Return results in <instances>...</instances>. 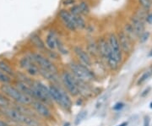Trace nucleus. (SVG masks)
<instances>
[{
  "label": "nucleus",
  "mask_w": 152,
  "mask_h": 126,
  "mask_svg": "<svg viewBox=\"0 0 152 126\" xmlns=\"http://www.w3.org/2000/svg\"><path fill=\"white\" fill-rule=\"evenodd\" d=\"M80 13L83 15H88L90 14V7L88 5V3L86 1H81L80 2V3L78 4Z\"/></svg>",
  "instance_id": "6ab92c4d"
},
{
  "label": "nucleus",
  "mask_w": 152,
  "mask_h": 126,
  "mask_svg": "<svg viewBox=\"0 0 152 126\" xmlns=\"http://www.w3.org/2000/svg\"><path fill=\"white\" fill-rule=\"evenodd\" d=\"M30 59H32V61L36 63L38 68L46 69L47 71H50L53 74H57L59 73V69L58 67L53 63L47 57L44 56L43 54L40 53H33L30 55Z\"/></svg>",
  "instance_id": "7ed1b4c3"
},
{
  "label": "nucleus",
  "mask_w": 152,
  "mask_h": 126,
  "mask_svg": "<svg viewBox=\"0 0 152 126\" xmlns=\"http://www.w3.org/2000/svg\"><path fill=\"white\" fill-rule=\"evenodd\" d=\"M20 66L30 76H37L39 75L38 66L32 61L30 56L23 57L20 60Z\"/></svg>",
  "instance_id": "0eeeda50"
},
{
  "label": "nucleus",
  "mask_w": 152,
  "mask_h": 126,
  "mask_svg": "<svg viewBox=\"0 0 152 126\" xmlns=\"http://www.w3.org/2000/svg\"><path fill=\"white\" fill-rule=\"evenodd\" d=\"M59 18L62 20L63 24L71 32H75L77 27L75 26L74 18L72 16V15L69 13V11H67L66 9H62L59 11Z\"/></svg>",
  "instance_id": "1a4fd4ad"
},
{
  "label": "nucleus",
  "mask_w": 152,
  "mask_h": 126,
  "mask_svg": "<svg viewBox=\"0 0 152 126\" xmlns=\"http://www.w3.org/2000/svg\"><path fill=\"white\" fill-rule=\"evenodd\" d=\"M63 3L64 5H69V4H73L74 3V0H63Z\"/></svg>",
  "instance_id": "7c9ffc66"
},
{
  "label": "nucleus",
  "mask_w": 152,
  "mask_h": 126,
  "mask_svg": "<svg viewBox=\"0 0 152 126\" xmlns=\"http://www.w3.org/2000/svg\"><path fill=\"white\" fill-rule=\"evenodd\" d=\"M68 65L71 71L70 73L74 75V78L83 81H88L93 79V73L88 69V67L85 66L84 64L70 63Z\"/></svg>",
  "instance_id": "20e7f679"
},
{
  "label": "nucleus",
  "mask_w": 152,
  "mask_h": 126,
  "mask_svg": "<svg viewBox=\"0 0 152 126\" xmlns=\"http://www.w3.org/2000/svg\"><path fill=\"white\" fill-rule=\"evenodd\" d=\"M74 53L76 54L77 58L79 59V60L80 61V63L84 64L86 67H89L91 65V59L89 55V53L87 52H86L82 47H75L74 48Z\"/></svg>",
  "instance_id": "9b49d317"
},
{
  "label": "nucleus",
  "mask_w": 152,
  "mask_h": 126,
  "mask_svg": "<svg viewBox=\"0 0 152 126\" xmlns=\"http://www.w3.org/2000/svg\"><path fill=\"white\" fill-rule=\"evenodd\" d=\"M73 18H74V23H75V26L77 28H80V29H84L86 28V21L85 20L82 18L81 15H77V16H74L72 15Z\"/></svg>",
  "instance_id": "a211bd4d"
},
{
  "label": "nucleus",
  "mask_w": 152,
  "mask_h": 126,
  "mask_svg": "<svg viewBox=\"0 0 152 126\" xmlns=\"http://www.w3.org/2000/svg\"><path fill=\"white\" fill-rule=\"evenodd\" d=\"M0 113L6 119L15 123L16 125L26 126H41L40 120L21 113L12 107L0 108Z\"/></svg>",
  "instance_id": "f257e3e1"
},
{
  "label": "nucleus",
  "mask_w": 152,
  "mask_h": 126,
  "mask_svg": "<svg viewBox=\"0 0 152 126\" xmlns=\"http://www.w3.org/2000/svg\"><path fill=\"white\" fill-rule=\"evenodd\" d=\"M46 44L47 47L51 50H54L57 47V36L53 32H50L47 36Z\"/></svg>",
  "instance_id": "2eb2a0df"
},
{
  "label": "nucleus",
  "mask_w": 152,
  "mask_h": 126,
  "mask_svg": "<svg viewBox=\"0 0 152 126\" xmlns=\"http://www.w3.org/2000/svg\"><path fill=\"white\" fill-rule=\"evenodd\" d=\"M149 36H150V32H143L142 35L139 36V40H140L141 42H146V41L148 40Z\"/></svg>",
  "instance_id": "cd10ccee"
},
{
  "label": "nucleus",
  "mask_w": 152,
  "mask_h": 126,
  "mask_svg": "<svg viewBox=\"0 0 152 126\" xmlns=\"http://www.w3.org/2000/svg\"><path fill=\"white\" fill-rule=\"evenodd\" d=\"M131 26L134 29L135 35L139 37L142 35L143 32H145V26H144L142 20H140V18H139V17H134L132 19Z\"/></svg>",
  "instance_id": "ddd939ff"
},
{
  "label": "nucleus",
  "mask_w": 152,
  "mask_h": 126,
  "mask_svg": "<svg viewBox=\"0 0 152 126\" xmlns=\"http://www.w3.org/2000/svg\"><path fill=\"white\" fill-rule=\"evenodd\" d=\"M128 125V123L127 122H123V123H122L120 125H118V126H127Z\"/></svg>",
  "instance_id": "c9c22d12"
},
{
  "label": "nucleus",
  "mask_w": 152,
  "mask_h": 126,
  "mask_svg": "<svg viewBox=\"0 0 152 126\" xmlns=\"http://www.w3.org/2000/svg\"><path fill=\"white\" fill-rule=\"evenodd\" d=\"M30 42L32 43V45L36 47L39 50H46V45L44 43V42L41 40V38L40 37L39 35L34 33L30 36Z\"/></svg>",
  "instance_id": "4468645a"
},
{
  "label": "nucleus",
  "mask_w": 152,
  "mask_h": 126,
  "mask_svg": "<svg viewBox=\"0 0 152 126\" xmlns=\"http://www.w3.org/2000/svg\"><path fill=\"white\" fill-rule=\"evenodd\" d=\"M139 2L141 4V6L145 9H146V10L150 9L151 7V0H139Z\"/></svg>",
  "instance_id": "a878e982"
},
{
  "label": "nucleus",
  "mask_w": 152,
  "mask_h": 126,
  "mask_svg": "<svg viewBox=\"0 0 152 126\" xmlns=\"http://www.w3.org/2000/svg\"><path fill=\"white\" fill-rule=\"evenodd\" d=\"M150 108H151L152 109V102H151V103H150Z\"/></svg>",
  "instance_id": "4c0bfd02"
},
{
  "label": "nucleus",
  "mask_w": 152,
  "mask_h": 126,
  "mask_svg": "<svg viewBox=\"0 0 152 126\" xmlns=\"http://www.w3.org/2000/svg\"><path fill=\"white\" fill-rule=\"evenodd\" d=\"M125 34H126L129 38H130V37H133L134 36H136L134 32V29H133L132 26H131L130 24L125 26Z\"/></svg>",
  "instance_id": "b1692460"
},
{
  "label": "nucleus",
  "mask_w": 152,
  "mask_h": 126,
  "mask_svg": "<svg viewBox=\"0 0 152 126\" xmlns=\"http://www.w3.org/2000/svg\"><path fill=\"white\" fill-rule=\"evenodd\" d=\"M152 75V68H150L149 69H147L140 77H139V79L138 80V81H137V85H141V84H143L145 80H147Z\"/></svg>",
  "instance_id": "aec40b11"
},
{
  "label": "nucleus",
  "mask_w": 152,
  "mask_h": 126,
  "mask_svg": "<svg viewBox=\"0 0 152 126\" xmlns=\"http://www.w3.org/2000/svg\"><path fill=\"white\" fill-rule=\"evenodd\" d=\"M16 126H26V125H16Z\"/></svg>",
  "instance_id": "58836bf2"
},
{
  "label": "nucleus",
  "mask_w": 152,
  "mask_h": 126,
  "mask_svg": "<svg viewBox=\"0 0 152 126\" xmlns=\"http://www.w3.org/2000/svg\"><path fill=\"white\" fill-rule=\"evenodd\" d=\"M118 42H119L120 48L124 53H129L131 51V48H132L131 41H130V38L125 34V32H120L118 33Z\"/></svg>",
  "instance_id": "f8f14e48"
},
{
  "label": "nucleus",
  "mask_w": 152,
  "mask_h": 126,
  "mask_svg": "<svg viewBox=\"0 0 152 126\" xmlns=\"http://www.w3.org/2000/svg\"><path fill=\"white\" fill-rule=\"evenodd\" d=\"M0 82L3 85V84H11L12 78L10 76H9L8 75H6L5 73H3V71L0 70Z\"/></svg>",
  "instance_id": "5701e85b"
},
{
  "label": "nucleus",
  "mask_w": 152,
  "mask_h": 126,
  "mask_svg": "<svg viewBox=\"0 0 152 126\" xmlns=\"http://www.w3.org/2000/svg\"><path fill=\"white\" fill-rule=\"evenodd\" d=\"M88 51L89 53H91L93 56H96L99 54V51H98V46H97V42L91 41L88 44Z\"/></svg>",
  "instance_id": "412c9836"
},
{
  "label": "nucleus",
  "mask_w": 152,
  "mask_h": 126,
  "mask_svg": "<svg viewBox=\"0 0 152 126\" xmlns=\"http://www.w3.org/2000/svg\"><path fill=\"white\" fill-rule=\"evenodd\" d=\"M151 87H148L147 89H145V92H143V93L141 94V96H145V95L148 94V93L150 92V91H151Z\"/></svg>",
  "instance_id": "f704fd0d"
},
{
  "label": "nucleus",
  "mask_w": 152,
  "mask_h": 126,
  "mask_svg": "<svg viewBox=\"0 0 152 126\" xmlns=\"http://www.w3.org/2000/svg\"><path fill=\"white\" fill-rule=\"evenodd\" d=\"M57 47L59 48V52L62 53H64V54H67V53H68L67 50H66L65 47H64V45L61 42L60 40H59L58 38H57Z\"/></svg>",
  "instance_id": "bb28decb"
},
{
  "label": "nucleus",
  "mask_w": 152,
  "mask_h": 126,
  "mask_svg": "<svg viewBox=\"0 0 152 126\" xmlns=\"http://www.w3.org/2000/svg\"><path fill=\"white\" fill-rule=\"evenodd\" d=\"M61 80L68 94L72 96H77L80 95L76 80L70 72L63 71L61 75Z\"/></svg>",
  "instance_id": "39448f33"
},
{
  "label": "nucleus",
  "mask_w": 152,
  "mask_h": 126,
  "mask_svg": "<svg viewBox=\"0 0 152 126\" xmlns=\"http://www.w3.org/2000/svg\"><path fill=\"white\" fill-rule=\"evenodd\" d=\"M108 43L111 48V51L113 54V57L115 58V59L117 60L118 63L122 61V52L120 46H119V42L118 40V36L115 34H111L109 36V39H108Z\"/></svg>",
  "instance_id": "6e6552de"
},
{
  "label": "nucleus",
  "mask_w": 152,
  "mask_h": 126,
  "mask_svg": "<svg viewBox=\"0 0 152 126\" xmlns=\"http://www.w3.org/2000/svg\"><path fill=\"white\" fill-rule=\"evenodd\" d=\"M0 70L8 75L9 76H10L11 78L15 76V72L13 69V68L5 61H0Z\"/></svg>",
  "instance_id": "dca6fc26"
},
{
  "label": "nucleus",
  "mask_w": 152,
  "mask_h": 126,
  "mask_svg": "<svg viewBox=\"0 0 152 126\" xmlns=\"http://www.w3.org/2000/svg\"><path fill=\"white\" fill-rule=\"evenodd\" d=\"M146 21L149 24H152V14H150L146 16Z\"/></svg>",
  "instance_id": "473e14b6"
},
{
  "label": "nucleus",
  "mask_w": 152,
  "mask_h": 126,
  "mask_svg": "<svg viewBox=\"0 0 152 126\" xmlns=\"http://www.w3.org/2000/svg\"><path fill=\"white\" fill-rule=\"evenodd\" d=\"M30 107L40 117L47 120H52V119H53V114L47 104L37 100H33Z\"/></svg>",
  "instance_id": "423d86ee"
},
{
  "label": "nucleus",
  "mask_w": 152,
  "mask_h": 126,
  "mask_svg": "<svg viewBox=\"0 0 152 126\" xmlns=\"http://www.w3.org/2000/svg\"><path fill=\"white\" fill-rule=\"evenodd\" d=\"M0 126H9V124L6 122L5 120H3L0 119Z\"/></svg>",
  "instance_id": "72a5a7b5"
},
{
  "label": "nucleus",
  "mask_w": 152,
  "mask_h": 126,
  "mask_svg": "<svg viewBox=\"0 0 152 126\" xmlns=\"http://www.w3.org/2000/svg\"><path fill=\"white\" fill-rule=\"evenodd\" d=\"M12 101L3 93L0 92V108L11 107Z\"/></svg>",
  "instance_id": "f3484780"
},
{
  "label": "nucleus",
  "mask_w": 152,
  "mask_h": 126,
  "mask_svg": "<svg viewBox=\"0 0 152 126\" xmlns=\"http://www.w3.org/2000/svg\"><path fill=\"white\" fill-rule=\"evenodd\" d=\"M97 46H98V51H99V54H101V56L107 61L110 57H112L113 54L111 51L110 46L108 42L105 39V38H101L98 42H97Z\"/></svg>",
  "instance_id": "9d476101"
},
{
  "label": "nucleus",
  "mask_w": 152,
  "mask_h": 126,
  "mask_svg": "<svg viewBox=\"0 0 152 126\" xmlns=\"http://www.w3.org/2000/svg\"><path fill=\"white\" fill-rule=\"evenodd\" d=\"M149 57H152V49L151 51L150 52V53H149Z\"/></svg>",
  "instance_id": "e433bc0d"
},
{
  "label": "nucleus",
  "mask_w": 152,
  "mask_h": 126,
  "mask_svg": "<svg viewBox=\"0 0 152 126\" xmlns=\"http://www.w3.org/2000/svg\"><path fill=\"white\" fill-rule=\"evenodd\" d=\"M123 106H124V104L122 103V102H118V103H116L114 106H113V109L114 110H120L122 109V108H123Z\"/></svg>",
  "instance_id": "c85d7f7f"
},
{
  "label": "nucleus",
  "mask_w": 152,
  "mask_h": 126,
  "mask_svg": "<svg viewBox=\"0 0 152 126\" xmlns=\"http://www.w3.org/2000/svg\"><path fill=\"white\" fill-rule=\"evenodd\" d=\"M150 125V118L149 117H145V120H144V126H149Z\"/></svg>",
  "instance_id": "2f4dec72"
},
{
  "label": "nucleus",
  "mask_w": 152,
  "mask_h": 126,
  "mask_svg": "<svg viewBox=\"0 0 152 126\" xmlns=\"http://www.w3.org/2000/svg\"><path fill=\"white\" fill-rule=\"evenodd\" d=\"M86 115H87V111H86V110H82V111H80V112L77 114V116H76V118H75L74 125H79L86 119Z\"/></svg>",
  "instance_id": "4be33fe9"
},
{
  "label": "nucleus",
  "mask_w": 152,
  "mask_h": 126,
  "mask_svg": "<svg viewBox=\"0 0 152 126\" xmlns=\"http://www.w3.org/2000/svg\"><path fill=\"white\" fill-rule=\"evenodd\" d=\"M69 13H70L72 15H74V16L81 15L80 10V8H79V6H78V5H74L73 7H71Z\"/></svg>",
  "instance_id": "393cba45"
},
{
  "label": "nucleus",
  "mask_w": 152,
  "mask_h": 126,
  "mask_svg": "<svg viewBox=\"0 0 152 126\" xmlns=\"http://www.w3.org/2000/svg\"><path fill=\"white\" fill-rule=\"evenodd\" d=\"M2 93L7 96L13 102L30 106L33 102V99L28 96L27 95L21 92L19 89H17L14 85L11 84H3L1 86Z\"/></svg>",
  "instance_id": "f03ea898"
},
{
  "label": "nucleus",
  "mask_w": 152,
  "mask_h": 126,
  "mask_svg": "<svg viewBox=\"0 0 152 126\" xmlns=\"http://www.w3.org/2000/svg\"><path fill=\"white\" fill-rule=\"evenodd\" d=\"M48 53V54H49V58L50 59H58V54L55 53V52H53V50L52 51H49V52H47Z\"/></svg>",
  "instance_id": "c756f323"
}]
</instances>
